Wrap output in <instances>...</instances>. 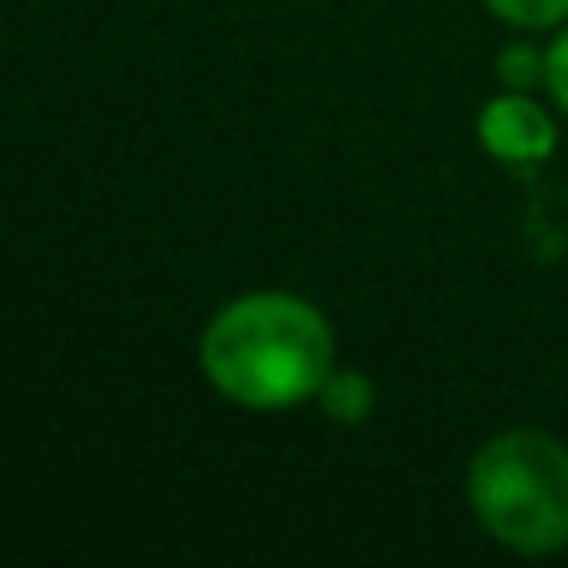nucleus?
Returning a JSON list of instances; mask_svg holds the SVG:
<instances>
[{"label": "nucleus", "mask_w": 568, "mask_h": 568, "mask_svg": "<svg viewBox=\"0 0 568 568\" xmlns=\"http://www.w3.org/2000/svg\"><path fill=\"white\" fill-rule=\"evenodd\" d=\"M479 145L504 165H539L554 155L559 130L539 100H529L524 90H504L479 110Z\"/></svg>", "instance_id": "nucleus-3"}, {"label": "nucleus", "mask_w": 568, "mask_h": 568, "mask_svg": "<svg viewBox=\"0 0 568 568\" xmlns=\"http://www.w3.org/2000/svg\"><path fill=\"white\" fill-rule=\"evenodd\" d=\"M494 75H499L509 90H534L544 75H549V50H534V45L499 50V60H494Z\"/></svg>", "instance_id": "nucleus-6"}, {"label": "nucleus", "mask_w": 568, "mask_h": 568, "mask_svg": "<svg viewBox=\"0 0 568 568\" xmlns=\"http://www.w3.org/2000/svg\"><path fill=\"white\" fill-rule=\"evenodd\" d=\"M314 399L334 424H364L374 409V379L359 369H329V379L320 384Z\"/></svg>", "instance_id": "nucleus-4"}, {"label": "nucleus", "mask_w": 568, "mask_h": 568, "mask_svg": "<svg viewBox=\"0 0 568 568\" xmlns=\"http://www.w3.org/2000/svg\"><path fill=\"white\" fill-rule=\"evenodd\" d=\"M469 509L494 544L554 554L568 544V444L539 429L494 434L469 464Z\"/></svg>", "instance_id": "nucleus-2"}, {"label": "nucleus", "mask_w": 568, "mask_h": 568, "mask_svg": "<svg viewBox=\"0 0 568 568\" xmlns=\"http://www.w3.org/2000/svg\"><path fill=\"white\" fill-rule=\"evenodd\" d=\"M544 85H549L554 105L568 115V30L549 45V75H544Z\"/></svg>", "instance_id": "nucleus-7"}, {"label": "nucleus", "mask_w": 568, "mask_h": 568, "mask_svg": "<svg viewBox=\"0 0 568 568\" xmlns=\"http://www.w3.org/2000/svg\"><path fill=\"white\" fill-rule=\"evenodd\" d=\"M504 26H519V30H549L568 20V0H484Z\"/></svg>", "instance_id": "nucleus-5"}, {"label": "nucleus", "mask_w": 568, "mask_h": 568, "mask_svg": "<svg viewBox=\"0 0 568 568\" xmlns=\"http://www.w3.org/2000/svg\"><path fill=\"white\" fill-rule=\"evenodd\" d=\"M200 369L245 409H294L334 369V329L310 300L255 290L215 310L200 334Z\"/></svg>", "instance_id": "nucleus-1"}]
</instances>
